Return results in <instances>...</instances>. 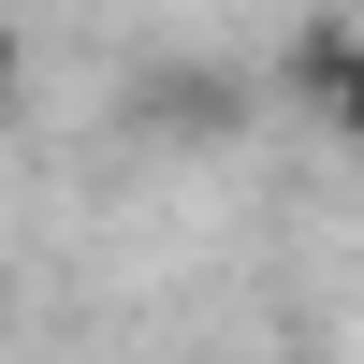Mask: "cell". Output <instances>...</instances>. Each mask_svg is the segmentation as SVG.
<instances>
[{
  "label": "cell",
  "mask_w": 364,
  "mask_h": 364,
  "mask_svg": "<svg viewBox=\"0 0 364 364\" xmlns=\"http://www.w3.org/2000/svg\"><path fill=\"white\" fill-rule=\"evenodd\" d=\"M350 15H364V0H350Z\"/></svg>",
  "instance_id": "7a4b0ae2"
},
{
  "label": "cell",
  "mask_w": 364,
  "mask_h": 364,
  "mask_svg": "<svg viewBox=\"0 0 364 364\" xmlns=\"http://www.w3.org/2000/svg\"><path fill=\"white\" fill-rule=\"evenodd\" d=\"M306 87H321V102L364 132V44H321V58H306Z\"/></svg>",
  "instance_id": "6da1fadb"
}]
</instances>
